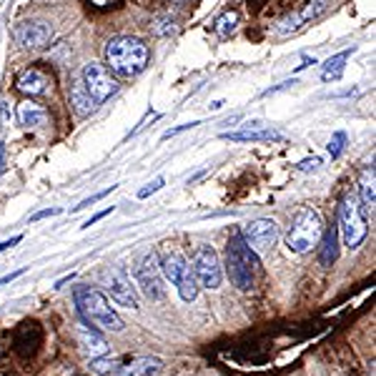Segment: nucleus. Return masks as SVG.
I'll return each instance as SVG.
<instances>
[{
	"label": "nucleus",
	"mask_w": 376,
	"mask_h": 376,
	"mask_svg": "<svg viewBox=\"0 0 376 376\" xmlns=\"http://www.w3.org/2000/svg\"><path fill=\"white\" fill-rule=\"evenodd\" d=\"M136 281L148 299H161L163 296V281H161V266H158V253H146L143 261L138 263Z\"/></svg>",
	"instance_id": "10"
},
{
	"label": "nucleus",
	"mask_w": 376,
	"mask_h": 376,
	"mask_svg": "<svg viewBox=\"0 0 376 376\" xmlns=\"http://www.w3.org/2000/svg\"><path fill=\"white\" fill-rule=\"evenodd\" d=\"M321 251H319V261L321 266H334L338 258V226H331V228H326L319 238Z\"/></svg>",
	"instance_id": "18"
},
{
	"label": "nucleus",
	"mask_w": 376,
	"mask_h": 376,
	"mask_svg": "<svg viewBox=\"0 0 376 376\" xmlns=\"http://www.w3.org/2000/svg\"><path fill=\"white\" fill-rule=\"evenodd\" d=\"M163 369V361L158 357H141L128 366H120L113 376H156Z\"/></svg>",
	"instance_id": "16"
},
{
	"label": "nucleus",
	"mask_w": 376,
	"mask_h": 376,
	"mask_svg": "<svg viewBox=\"0 0 376 376\" xmlns=\"http://www.w3.org/2000/svg\"><path fill=\"white\" fill-rule=\"evenodd\" d=\"M326 3H329V0H311V3H308L306 8H304V13H299L301 15V20H304V23H306V20H316L319 18V15H324L326 13Z\"/></svg>",
	"instance_id": "26"
},
{
	"label": "nucleus",
	"mask_w": 376,
	"mask_h": 376,
	"mask_svg": "<svg viewBox=\"0 0 376 376\" xmlns=\"http://www.w3.org/2000/svg\"><path fill=\"white\" fill-rule=\"evenodd\" d=\"M70 106H73V111L81 116V118H86V116H91V113L95 111V103L93 95L88 93V88L83 86V81H75L73 86H70Z\"/></svg>",
	"instance_id": "17"
},
{
	"label": "nucleus",
	"mask_w": 376,
	"mask_h": 376,
	"mask_svg": "<svg viewBox=\"0 0 376 376\" xmlns=\"http://www.w3.org/2000/svg\"><path fill=\"white\" fill-rule=\"evenodd\" d=\"M20 241H23V236H13V238H8V241H0V253L8 251V249H13V246L20 244Z\"/></svg>",
	"instance_id": "35"
},
{
	"label": "nucleus",
	"mask_w": 376,
	"mask_h": 376,
	"mask_svg": "<svg viewBox=\"0 0 376 376\" xmlns=\"http://www.w3.org/2000/svg\"><path fill=\"white\" fill-rule=\"evenodd\" d=\"M118 369H120V359L118 357H106V354H100V357H91V371H93V374L113 376Z\"/></svg>",
	"instance_id": "23"
},
{
	"label": "nucleus",
	"mask_w": 376,
	"mask_h": 376,
	"mask_svg": "<svg viewBox=\"0 0 376 376\" xmlns=\"http://www.w3.org/2000/svg\"><path fill=\"white\" fill-rule=\"evenodd\" d=\"M321 166V158H306L299 163V171H316Z\"/></svg>",
	"instance_id": "33"
},
{
	"label": "nucleus",
	"mask_w": 376,
	"mask_h": 376,
	"mask_svg": "<svg viewBox=\"0 0 376 376\" xmlns=\"http://www.w3.org/2000/svg\"><path fill=\"white\" fill-rule=\"evenodd\" d=\"M171 3H175V6H186V3H191V0H171Z\"/></svg>",
	"instance_id": "40"
},
{
	"label": "nucleus",
	"mask_w": 376,
	"mask_h": 376,
	"mask_svg": "<svg viewBox=\"0 0 376 376\" xmlns=\"http://www.w3.org/2000/svg\"><path fill=\"white\" fill-rule=\"evenodd\" d=\"M238 25V13L236 10H226L221 13L219 18H216V23H213V31H216V36L219 38H228L233 31H236Z\"/></svg>",
	"instance_id": "24"
},
{
	"label": "nucleus",
	"mask_w": 376,
	"mask_h": 376,
	"mask_svg": "<svg viewBox=\"0 0 376 376\" xmlns=\"http://www.w3.org/2000/svg\"><path fill=\"white\" fill-rule=\"evenodd\" d=\"M163 183H166V181H163V178H156V181H150L148 186L138 191V198H148L150 194H156L158 188H163Z\"/></svg>",
	"instance_id": "30"
},
{
	"label": "nucleus",
	"mask_w": 376,
	"mask_h": 376,
	"mask_svg": "<svg viewBox=\"0 0 376 376\" xmlns=\"http://www.w3.org/2000/svg\"><path fill=\"white\" fill-rule=\"evenodd\" d=\"M344 146H346V133H344V131H336V133L331 136V141H329V153H331V158L341 156Z\"/></svg>",
	"instance_id": "28"
},
{
	"label": "nucleus",
	"mask_w": 376,
	"mask_h": 376,
	"mask_svg": "<svg viewBox=\"0 0 376 376\" xmlns=\"http://www.w3.org/2000/svg\"><path fill=\"white\" fill-rule=\"evenodd\" d=\"M73 279H75V274L63 276V279H58V281H56V288H63V286H65V283H70V281H73Z\"/></svg>",
	"instance_id": "37"
},
{
	"label": "nucleus",
	"mask_w": 376,
	"mask_h": 376,
	"mask_svg": "<svg viewBox=\"0 0 376 376\" xmlns=\"http://www.w3.org/2000/svg\"><path fill=\"white\" fill-rule=\"evenodd\" d=\"M78 344H81V349L86 351V354H91V357H100V354H108V341H106V336H103L100 331H95L93 326H88V324L78 326Z\"/></svg>",
	"instance_id": "15"
},
{
	"label": "nucleus",
	"mask_w": 376,
	"mask_h": 376,
	"mask_svg": "<svg viewBox=\"0 0 376 376\" xmlns=\"http://www.w3.org/2000/svg\"><path fill=\"white\" fill-rule=\"evenodd\" d=\"M75 306L86 316L88 324L98 326V329H106V331H123L125 329L120 313L111 306V301L98 288L91 286L75 288Z\"/></svg>",
	"instance_id": "2"
},
{
	"label": "nucleus",
	"mask_w": 376,
	"mask_h": 376,
	"mask_svg": "<svg viewBox=\"0 0 376 376\" xmlns=\"http://www.w3.org/2000/svg\"><path fill=\"white\" fill-rule=\"evenodd\" d=\"M48 86H50V78L38 68L23 70V73L18 75V81H15V88L25 95H40L48 91Z\"/></svg>",
	"instance_id": "14"
},
{
	"label": "nucleus",
	"mask_w": 376,
	"mask_h": 376,
	"mask_svg": "<svg viewBox=\"0 0 376 376\" xmlns=\"http://www.w3.org/2000/svg\"><path fill=\"white\" fill-rule=\"evenodd\" d=\"M81 81L83 86L88 88V93L93 95L95 103H103V100H108L111 95L118 93V83L113 81L108 68L100 65V63H86V65H83Z\"/></svg>",
	"instance_id": "8"
},
{
	"label": "nucleus",
	"mask_w": 376,
	"mask_h": 376,
	"mask_svg": "<svg viewBox=\"0 0 376 376\" xmlns=\"http://www.w3.org/2000/svg\"><path fill=\"white\" fill-rule=\"evenodd\" d=\"M53 38V28L48 23H40V20H33V23H20L15 28V40L23 48H45Z\"/></svg>",
	"instance_id": "11"
},
{
	"label": "nucleus",
	"mask_w": 376,
	"mask_h": 376,
	"mask_svg": "<svg viewBox=\"0 0 376 376\" xmlns=\"http://www.w3.org/2000/svg\"><path fill=\"white\" fill-rule=\"evenodd\" d=\"M221 138L233 143H261V141H281V133L274 128H261V125H246V131H226L221 133Z\"/></svg>",
	"instance_id": "12"
},
{
	"label": "nucleus",
	"mask_w": 376,
	"mask_h": 376,
	"mask_svg": "<svg viewBox=\"0 0 376 376\" xmlns=\"http://www.w3.org/2000/svg\"><path fill=\"white\" fill-rule=\"evenodd\" d=\"M324 233L321 216L313 208H299L286 228V246L294 253H308L313 246H319V238Z\"/></svg>",
	"instance_id": "4"
},
{
	"label": "nucleus",
	"mask_w": 376,
	"mask_h": 376,
	"mask_svg": "<svg viewBox=\"0 0 376 376\" xmlns=\"http://www.w3.org/2000/svg\"><path fill=\"white\" fill-rule=\"evenodd\" d=\"M354 53V48H346V50H341V53H336L334 58H329V61L324 63V73H321V81H336L338 75L344 73V63H346V58Z\"/></svg>",
	"instance_id": "20"
},
{
	"label": "nucleus",
	"mask_w": 376,
	"mask_h": 376,
	"mask_svg": "<svg viewBox=\"0 0 376 376\" xmlns=\"http://www.w3.org/2000/svg\"><path fill=\"white\" fill-rule=\"evenodd\" d=\"M23 274H25V269H18V271H13V274L3 276V279H0V286H6V283L15 281V279H18V276H23Z\"/></svg>",
	"instance_id": "36"
},
{
	"label": "nucleus",
	"mask_w": 376,
	"mask_h": 376,
	"mask_svg": "<svg viewBox=\"0 0 376 376\" xmlns=\"http://www.w3.org/2000/svg\"><path fill=\"white\" fill-rule=\"evenodd\" d=\"M100 281L106 286V291L111 294V299L120 306L128 308H138V294L136 288L131 286V279L118 269H106L100 274Z\"/></svg>",
	"instance_id": "9"
},
{
	"label": "nucleus",
	"mask_w": 376,
	"mask_h": 376,
	"mask_svg": "<svg viewBox=\"0 0 376 376\" xmlns=\"http://www.w3.org/2000/svg\"><path fill=\"white\" fill-rule=\"evenodd\" d=\"M158 266H161V274L169 279L171 283H178V279L183 276V271L188 269V261L183 258L181 251L175 249H163L161 258H158Z\"/></svg>",
	"instance_id": "13"
},
{
	"label": "nucleus",
	"mask_w": 376,
	"mask_h": 376,
	"mask_svg": "<svg viewBox=\"0 0 376 376\" xmlns=\"http://www.w3.org/2000/svg\"><path fill=\"white\" fill-rule=\"evenodd\" d=\"M194 274L198 279V283L203 288H219L221 279H224V271H221V261L219 253L211 249V246H198L194 253Z\"/></svg>",
	"instance_id": "7"
},
{
	"label": "nucleus",
	"mask_w": 376,
	"mask_h": 376,
	"mask_svg": "<svg viewBox=\"0 0 376 376\" xmlns=\"http://www.w3.org/2000/svg\"><path fill=\"white\" fill-rule=\"evenodd\" d=\"M106 63L116 75L131 78L148 65V48L143 45V40L131 36L111 38L106 45Z\"/></svg>",
	"instance_id": "1"
},
{
	"label": "nucleus",
	"mask_w": 376,
	"mask_h": 376,
	"mask_svg": "<svg viewBox=\"0 0 376 376\" xmlns=\"http://www.w3.org/2000/svg\"><path fill=\"white\" fill-rule=\"evenodd\" d=\"M0 173H6V146L0 143Z\"/></svg>",
	"instance_id": "38"
},
{
	"label": "nucleus",
	"mask_w": 376,
	"mask_h": 376,
	"mask_svg": "<svg viewBox=\"0 0 376 376\" xmlns=\"http://www.w3.org/2000/svg\"><path fill=\"white\" fill-rule=\"evenodd\" d=\"M18 120L25 128H38V125H43L48 120V113H45L43 106H38L33 100H25L18 106Z\"/></svg>",
	"instance_id": "19"
},
{
	"label": "nucleus",
	"mask_w": 376,
	"mask_h": 376,
	"mask_svg": "<svg viewBox=\"0 0 376 376\" xmlns=\"http://www.w3.org/2000/svg\"><path fill=\"white\" fill-rule=\"evenodd\" d=\"M338 231L344 233V244L349 249H359L361 241L369 233V224L363 216V206L357 196H344L341 208H338Z\"/></svg>",
	"instance_id": "5"
},
{
	"label": "nucleus",
	"mask_w": 376,
	"mask_h": 376,
	"mask_svg": "<svg viewBox=\"0 0 376 376\" xmlns=\"http://www.w3.org/2000/svg\"><path fill=\"white\" fill-rule=\"evenodd\" d=\"M150 31L156 36H171L175 31V18H171L169 13H158L156 18L150 20Z\"/></svg>",
	"instance_id": "25"
},
{
	"label": "nucleus",
	"mask_w": 376,
	"mask_h": 376,
	"mask_svg": "<svg viewBox=\"0 0 376 376\" xmlns=\"http://www.w3.org/2000/svg\"><path fill=\"white\" fill-rule=\"evenodd\" d=\"M258 266V253L246 246V241L241 238V233L233 231L226 246V271L228 279L233 281V286H238L241 291H249L253 286V271Z\"/></svg>",
	"instance_id": "3"
},
{
	"label": "nucleus",
	"mask_w": 376,
	"mask_h": 376,
	"mask_svg": "<svg viewBox=\"0 0 376 376\" xmlns=\"http://www.w3.org/2000/svg\"><path fill=\"white\" fill-rule=\"evenodd\" d=\"M108 213H113V206H108V208H106V211H100V213H95L93 219H88V221H86V224H83V226H81V228H91V226H93V224H98V221H100V219H106Z\"/></svg>",
	"instance_id": "34"
},
{
	"label": "nucleus",
	"mask_w": 376,
	"mask_h": 376,
	"mask_svg": "<svg viewBox=\"0 0 376 376\" xmlns=\"http://www.w3.org/2000/svg\"><path fill=\"white\" fill-rule=\"evenodd\" d=\"M0 116H3V123H8V118H10V111H8V103H0Z\"/></svg>",
	"instance_id": "39"
},
{
	"label": "nucleus",
	"mask_w": 376,
	"mask_h": 376,
	"mask_svg": "<svg viewBox=\"0 0 376 376\" xmlns=\"http://www.w3.org/2000/svg\"><path fill=\"white\" fill-rule=\"evenodd\" d=\"M178 294H181V299L183 301H194L196 296H198V288H201V283H198V279H196V274H194V269H191V263H188V269L183 271V276L178 279Z\"/></svg>",
	"instance_id": "22"
},
{
	"label": "nucleus",
	"mask_w": 376,
	"mask_h": 376,
	"mask_svg": "<svg viewBox=\"0 0 376 376\" xmlns=\"http://www.w3.org/2000/svg\"><path fill=\"white\" fill-rule=\"evenodd\" d=\"M301 23H304V20H301L299 13H291V15H286V18L279 23V33H281V36H286V33H296L301 28Z\"/></svg>",
	"instance_id": "27"
},
{
	"label": "nucleus",
	"mask_w": 376,
	"mask_h": 376,
	"mask_svg": "<svg viewBox=\"0 0 376 376\" xmlns=\"http://www.w3.org/2000/svg\"><path fill=\"white\" fill-rule=\"evenodd\" d=\"M238 233H241V238H244L246 246H249L253 253H269L276 246V241H279V226L271 219L249 221Z\"/></svg>",
	"instance_id": "6"
},
{
	"label": "nucleus",
	"mask_w": 376,
	"mask_h": 376,
	"mask_svg": "<svg viewBox=\"0 0 376 376\" xmlns=\"http://www.w3.org/2000/svg\"><path fill=\"white\" fill-rule=\"evenodd\" d=\"M61 213V208H45V211H38L31 216V224H36V221H43V219H50V216H58Z\"/></svg>",
	"instance_id": "32"
},
{
	"label": "nucleus",
	"mask_w": 376,
	"mask_h": 376,
	"mask_svg": "<svg viewBox=\"0 0 376 376\" xmlns=\"http://www.w3.org/2000/svg\"><path fill=\"white\" fill-rule=\"evenodd\" d=\"M196 125H201L198 120H194V123H183V125H178V128H171V131H166L163 133V141H169V138H173V136H178V133H183V131H191V128H196Z\"/></svg>",
	"instance_id": "31"
},
{
	"label": "nucleus",
	"mask_w": 376,
	"mask_h": 376,
	"mask_svg": "<svg viewBox=\"0 0 376 376\" xmlns=\"http://www.w3.org/2000/svg\"><path fill=\"white\" fill-rule=\"evenodd\" d=\"M113 191H116V186H111V188H106V191H100V194L91 196V198L81 201V203H78V206H73V213L83 211V208H88V206H93V203H98L100 198H106V196H108V194H113Z\"/></svg>",
	"instance_id": "29"
},
{
	"label": "nucleus",
	"mask_w": 376,
	"mask_h": 376,
	"mask_svg": "<svg viewBox=\"0 0 376 376\" xmlns=\"http://www.w3.org/2000/svg\"><path fill=\"white\" fill-rule=\"evenodd\" d=\"M359 194H361L363 208L374 206V163L361 171V178H359Z\"/></svg>",
	"instance_id": "21"
}]
</instances>
